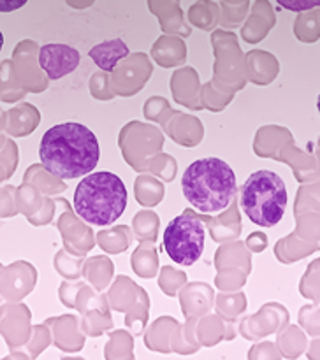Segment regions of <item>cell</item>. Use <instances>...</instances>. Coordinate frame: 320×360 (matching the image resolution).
<instances>
[{"label":"cell","instance_id":"cell-9","mask_svg":"<svg viewBox=\"0 0 320 360\" xmlns=\"http://www.w3.org/2000/svg\"><path fill=\"white\" fill-rule=\"evenodd\" d=\"M28 0H0V13H13L21 9Z\"/></svg>","mask_w":320,"mask_h":360},{"label":"cell","instance_id":"cell-5","mask_svg":"<svg viewBox=\"0 0 320 360\" xmlns=\"http://www.w3.org/2000/svg\"><path fill=\"white\" fill-rule=\"evenodd\" d=\"M206 229L197 217L183 213L172 218L164 231V250L172 262L179 266H193L204 252Z\"/></svg>","mask_w":320,"mask_h":360},{"label":"cell","instance_id":"cell-1","mask_svg":"<svg viewBox=\"0 0 320 360\" xmlns=\"http://www.w3.org/2000/svg\"><path fill=\"white\" fill-rule=\"evenodd\" d=\"M39 158L49 174L60 179L87 176L97 167L101 148L95 134L81 123H60L46 130Z\"/></svg>","mask_w":320,"mask_h":360},{"label":"cell","instance_id":"cell-11","mask_svg":"<svg viewBox=\"0 0 320 360\" xmlns=\"http://www.w3.org/2000/svg\"><path fill=\"white\" fill-rule=\"evenodd\" d=\"M316 109H319V112H320V95H319V98H316Z\"/></svg>","mask_w":320,"mask_h":360},{"label":"cell","instance_id":"cell-10","mask_svg":"<svg viewBox=\"0 0 320 360\" xmlns=\"http://www.w3.org/2000/svg\"><path fill=\"white\" fill-rule=\"evenodd\" d=\"M2 48H4V34L2 30H0V51H2Z\"/></svg>","mask_w":320,"mask_h":360},{"label":"cell","instance_id":"cell-2","mask_svg":"<svg viewBox=\"0 0 320 360\" xmlns=\"http://www.w3.org/2000/svg\"><path fill=\"white\" fill-rule=\"evenodd\" d=\"M181 190L190 206L200 213L224 211L236 195V174L227 162L207 157L192 162L183 172Z\"/></svg>","mask_w":320,"mask_h":360},{"label":"cell","instance_id":"cell-8","mask_svg":"<svg viewBox=\"0 0 320 360\" xmlns=\"http://www.w3.org/2000/svg\"><path fill=\"white\" fill-rule=\"evenodd\" d=\"M283 9L294 11V13H302V11L315 9L320 7V0H276Z\"/></svg>","mask_w":320,"mask_h":360},{"label":"cell","instance_id":"cell-3","mask_svg":"<svg viewBox=\"0 0 320 360\" xmlns=\"http://www.w3.org/2000/svg\"><path fill=\"white\" fill-rule=\"evenodd\" d=\"M127 207V188L122 178L113 172H90L77 183L74 210L77 217L91 225H111Z\"/></svg>","mask_w":320,"mask_h":360},{"label":"cell","instance_id":"cell-4","mask_svg":"<svg viewBox=\"0 0 320 360\" xmlns=\"http://www.w3.org/2000/svg\"><path fill=\"white\" fill-rule=\"evenodd\" d=\"M239 204L246 217L260 227H273L283 218L287 186L273 171H257L248 176L239 192Z\"/></svg>","mask_w":320,"mask_h":360},{"label":"cell","instance_id":"cell-7","mask_svg":"<svg viewBox=\"0 0 320 360\" xmlns=\"http://www.w3.org/2000/svg\"><path fill=\"white\" fill-rule=\"evenodd\" d=\"M88 55L98 69L111 72V70H115L116 63L129 55V48L122 39H113V41H105L102 44L94 46L88 51Z\"/></svg>","mask_w":320,"mask_h":360},{"label":"cell","instance_id":"cell-6","mask_svg":"<svg viewBox=\"0 0 320 360\" xmlns=\"http://www.w3.org/2000/svg\"><path fill=\"white\" fill-rule=\"evenodd\" d=\"M79 60L81 56L77 49H74L72 46L60 44V42L42 46L39 51V65L53 81L62 79L67 74L74 72L79 65Z\"/></svg>","mask_w":320,"mask_h":360}]
</instances>
